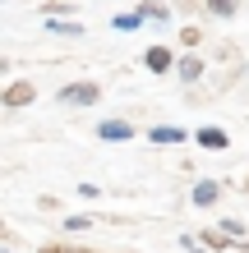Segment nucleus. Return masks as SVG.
Segmentation results:
<instances>
[{
	"mask_svg": "<svg viewBox=\"0 0 249 253\" xmlns=\"http://www.w3.org/2000/svg\"><path fill=\"white\" fill-rule=\"evenodd\" d=\"M55 97H60V106H97L101 87H97V83H65Z\"/></svg>",
	"mask_w": 249,
	"mask_h": 253,
	"instance_id": "obj_1",
	"label": "nucleus"
},
{
	"mask_svg": "<svg viewBox=\"0 0 249 253\" xmlns=\"http://www.w3.org/2000/svg\"><path fill=\"white\" fill-rule=\"evenodd\" d=\"M0 101H5V106H9V111H19V106H33V101H37V87L19 79V83H9V87H5V92H0Z\"/></svg>",
	"mask_w": 249,
	"mask_h": 253,
	"instance_id": "obj_2",
	"label": "nucleus"
},
{
	"mask_svg": "<svg viewBox=\"0 0 249 253\" xmlns=\"http://www.w3.org/2000/svg\"><path fill=\"white\" fill-rule=\"evenodd\" d=\"M194 143H199V147H208V152H226V147H231V133H226V129H217V125H203V129L194 133Z\"/></svg>",
	"mask_w": 249,
	"mask_h": 253,
	"instance_id": "obj_3",
	"label": "nucleus"
},
{
	"mask_svg": "<svg viewBox=\"0 0 249 253\" xmlns=\"http://www.w3.org/2000/svg\"><path fill=\"white\" fill-rule=\"evenodd\" d=\"M97 138L101 143H129V138H134V125H129V120H101Z\"/></svg>",
	"mask_w": 249,
	"mask_h": 253,
	"instance_id": "obj_4",
	"label": "nucleus"
},
{
	"mask_svg": "<svg viewBox=\"0 0 249 253\" xmlns=\"http://www.w3.org/2000/svg\"><path fill=\"white\" fill-rule=\"evenodd\" d=\"M148 138H152L157 147H166V143L175 147V143H185V138H189V133H185L180 125H157V129H148Z\"/></svg>",
	"mask_w": 249,
	"mask_h": 253,
	"instance_id": "obj_5",
	"label": "nucleus"
},
{
	"mask_svg": "<svg viewBox=\"0 0 249 253\" xmlns=\"http://www.w3.org/2000/svg\"><path fill=\"white\" fill-rule=\"evenodd\" d=\"M143 65L152 74H171V46H148L143 51Z\"/></svg>",
	"mask_w": 249,
	"mask_h": 253,
	"instance_id": "obj_6",
	"label": "nucleus"
},
{
	"mask_svg": "<svg viewBox=\"0 0 249 253\" xmlns=\"http://www.w3.org/2000/svg\"><path fill=\"white\" fill-rule=\"evenodd\" d=\"M175 74H180V79H185V83H199V79H203V74H208V65H203V60H199V55H185V60H180V65H175Z\"/></svg>",
	"mask_w": 249,
	"mask_h": 253,
	"instance_id": "obj_7",
	"label": "nucleus"
},
{
	"mask_svg": "<svg viewBox=\"0 0 249 253\" xmlns=\"http://www.w3.org/2000/svg\"><path fill=\"white\" fill-rule=\"evenodd\" d=\"M217 193H222V189H217V180L194 184V207H212V203H217Z\"/></svg>",
	"mask_w": 249,
	"mask_h": 253,
	"instance_id": "obj_8",
	"label": "nucleus"
},
{
	"mask_svg": "<svg viewBox=\"0 0 249 253\" xmlns=\"http://www.w3.org/2000/svg\"><path fill=\"white\" fill-rule=\"evenodd\" d=\"M208 253H217V249H226L231 244V235H222V230H203V240H199Z\"/></svg>",
	"mask_w": 249,
	"mask_h": 253,
	"instance_id": "obj_9",
	"label": "nucleus"
},
{
	"mask_svg": "<svg viewBox=\"0 0 249 253\" xmlns=\"http://www.w3.org/2000/svg\"><path fill=\"white\" fill-rule=\"evenodd\" d=\"M111 23L120 28V33H134V28H143V14H139V9H134V14H115Z\"/></svg>",
	"mask_w": 249,
	"mask_h": 253,
	"instance_id": "obj_10",
	"label": "nucleus"
},
{
	"mask_svg": "<svg viewBox=\"0 0 249 253\" xmlns=\"http://www.w3.org/2000/svg\"><path fill=\"white\" fill-rule=\"evenodd\" d=\"M208 14H217V19H236V0H208Z\"/></svg>",
	"mask_w": 249,
	"mask_h": 253,
	"instance_id": "obj_11",
	"label": "nucleus"
},
{
	"mask_svg": "<svg viewBox=\"0 0 249 253\" xmlns=\"http://www.w3.org/2000/svg\"><path fill=\"white\" fill-rule=\"evenodd\" d=\"M74 5H69V0H47V5H42V14H47V19H60V14H69Z\"/></svg>",
	"mask_w": 249,
	"mask_h": 253,
	"instance_id": "obj_12",
	"label": "nucleus"
},
{
	"mask_svg": "<svg viewBox=\"0 0 249 253\" xmlns=\"http://www.w3.org/2000/svg\"><path fill=\"white\" fill-rule=\"evenodd\" d=\"M139 14H143V19H157V23H166V19H171V9H166V5H157V0H152V5H143Z\"/></svg>",
	"mask_w": 249,
	"mask_h": 253,
	"instance_id": "obj_13",
	"label": "nucleus"
},
{
	"mask_svg": "<svg viewBox=\"0 0 249 253\" xmlns=\"http://www.w3.org/2000/svg\"><path fill=\"white\" fill-rule=\"evenodd\" d=\"M51 33H55V37H83V28H79V23H60V19H51Z\"/></svg>",
	"mask_w": 249,
	"mask_h": 253,
	"instance_id": "obj_14",
	"label": "nucleus"
},
{
	"mask_svg": "<svg viewBox=\"0 0 249 253\" xmlns=\"http://www.w3.org/2000/svg\"><path fill=\"white\" fill-rule=\"evenodd\" d=\"M180 42H185L189 51H194L199 42H203V28H194V23H189V28H180Z\"/></svg>",
	"mask_w": 249,
	"mask_h": 253,
	"instance_id": "obj_15",
	"label": "nucleus"
},
{
	"mask_svg": "<svg viewBox=\"0 0 249 253\" xmlns=\"http://www.w3.org/2000/svg\"><path fill=\"white\" fill-rule=\"evenodd\" d=\"M222 235H231V240H245V221L226 216V221H222Z\"/></svg>",
	"mask_w": 249,
	"mask_h": 253,
	"instance_id": "obj_16",
	"label": "nucleus"
},
{
	"mask_svg": "<svg viewBox=\"0 0 249 253\" xmlns=\"http://www.w3.org/2000/svg\"><path fill=\"white\" fill-rule=\"evenodd\" d=\"M65 226H69V230H88V226H93V216H69Z\"/></svg>",
	"mask_w": 249,
	"mask_h": 253,
	"instance_id": "obj_17",
	"label": "nucleus"
},
{
	"mask_svg": "<svg viewBox=\"0 0 249 253\" xmlns=\"http://www.w3.org/2000/svg\"><path fill=\"white\" fill-rule=\"evenodd\" d=\"M37 253H65V244H42Z\"/></svg>",
	"mask_w": 249,
	"mask_h": 253,
	"instance_id": "obj_18",
	"label": "nucleus"
},
{
	"mask_svg": "<svg viewBox=\"0 0 249 253\" xmlns=\"http://www.w3.org/2000/svg\"><path fill=\"white\" fill-rule=\"evenodd\" d=\"M185 249H189V253H208V249H203V244H194V240H185Z\"/></svg>",
	"mask_w": 249,
	"mask_h": 253,
	"instance_id": "obj_19",
	"label": "nucleus"
},
{
	"mask_svg": "<svg viewBox=\"0 0 249 253\" xmlns=\"http://www.w3.org/2000/svg\"><path fill=\"white\" fill-rule=\"evenodd\" d=\"M65 253H97V249H69V244H65Z\"/></svg>",
	"mask_w": 249,
	"mask_h": 253,
	"instance_id": "obj_20",
	"label": "nucleus"
},
{
	"mask_svg": "<svg viewBox=\"0 0 249 253\" xmlns=\"http://www.w3.org/2000/svg\"><path fill=\"white\" fill-rule=\"evenodd\" d=\"M0 253H5V249H0Z\"/></svg>",
	"mask_w": 249,
	"mask_h": 253,
	"instance_id": "obj_21",
	"label": "nucleus"
},
{
	"mask_svg": "<svg viewBox=\"0 0 249 253\" xmlns=\"http://www.w3.org/2000/svg\"><path fill=\"white\" fill-rule=\"evenodd\" d=\"M240 253H245V249H240Z\"/></svg>",
	"mask_w": 249,
	"mask_h": 253,
	"instance_id": "obj_22",
	"label": "nucleus"
}]
</instances>
